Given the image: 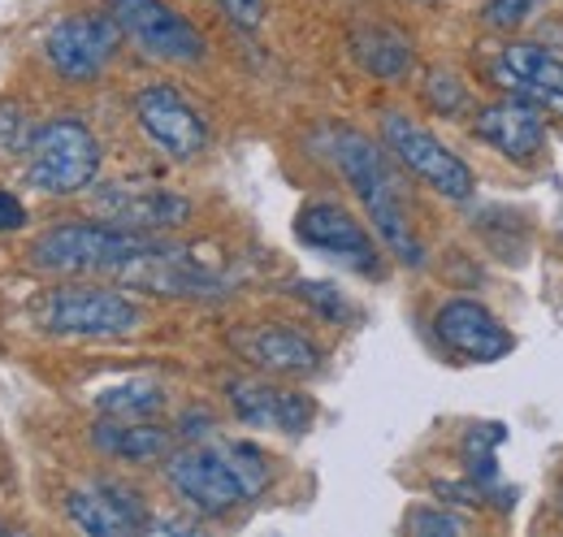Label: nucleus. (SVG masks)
<instances>
[{
	"label": "nucleus",
	"instance_id": "3",
	"mask_svg": "<svg viewBox=\"0 0 563 537\" xmlns=\"http://www.w3.org/2000/svg\"><path fill=\"white\" fill-rule=\"evenodd\" d=\"M165 243L156 234H140L113 221L96 217H70L40 230L26 248V261L53 277H100V273H126L143 256L161 252Z\"/></svg>",
	"mask_w": 563,
	"mask_h": 537
},
{
	"label": "nucleus",
	"instance_id": "10",
	"mask_svg": "<svg viewBox=\"0 0 563 537\" xmlns=\"http://www.w3.org/2000/svg\"><path fill=\"white\" fill-rule=\"evenodd\" d=\"M295 239L330 261H339L343 268H352L360 277H382L386 261L382 248L373 239V230L355 217L347 204L339 200H308L295 212Z\"/></svg>",
	"mask_w": 563,
	"mask_h": 537
},
{
	"label": "nucleus",
	"instance_id": "26",
	"mask_svg": "<svg viewBox=\"0 0 563 537\" xmlns=\"http://www.w3.org/2000/svg\"><path fill=\"white\" fill-rule=\"evenodd\" d=\"M217 9L243 31H256L265 22V0H217Z\"/></svg>",
	"mask_w": 563,
	"mask_h": 537
},
{
	"label": "nucleus",
	"instance_id": "1",
	"mask_svg": "<svg viewBox=\"0 0 563 537\" xmlns=\"http://www.w3.org/2000/svg\"><path fill=\"white\" fill-rule=\"evenodd\" d=\"M161 476L183 503V512L200 520H225L239 507L256 503L269 481L274 464L256 442H187L161 460Z\"/></svg>",
	"mask_w": 563,
	"mask_h": 537
},
{
	"label": "nucleus",
	"instance_id": "7",
	"mask_svg": "<svg viewBox=\"0 0 563 537\" xmlns=\"http://www.w3.org/2000/svg\"><path fill=\"white\" fill-rule=\"evenodd\" d=\"M382 147L390 152V161L412 174L417 183H424L429 191H438L442 200H473L477 191V174L468 169L464 156H455L438 134L412 122L408 113H386L382 118Z\"/></svg>",
	"mask_w": 563,
	"mask_h": 537
},
{
	"label": "nucleus",
	"instance_id": "6",
	"mask_svg": "<svg viewBox=\"0 0 563 537\" xmlns=\"http://www.w3.org/2000/svg\"><path fill=\"white\" fill-rule=\"evenodd\" d=\"M104 9L118 22L122 40H131L147 62H165V66H205L209 62L205 31L169 0H104Z\"/></svg>",
	"mask_w": 563,
	"mask_h": 537
},
{
	"label": "nucleus",
	"instance_id": "20",
	"mask_svg": "<svg viewBox=\"0 0 563 537\" xmlns=\"http://www.w3.org/2000/svg\"><path fill=\"white\" fill-rule=\"evenodd\" d=\"M96 407H100V416H113V420H156L165 412V391L147 377H135L113 391H100Z\"/></svg>",
	"mask_w": 563,
	"mask_h": 537
},
{
	"label": "nucleus",
	"instance_id": "14",
	"mask_svg": "<svg viewBox=\"0 0 563 537\" xmlns=\"http://www.w3.org/2000/svg\"><path fill=\"white\" fill-rule=\"evenodd\" d=\"M147 503L135 485L113 481V476H96L82 481L66 494V520L78 534L91 537H131L147 529Z\"/></svg>",
	"mask_w": 563,
	"mask_h": 537
},
{
	"label": "nucleus",
	"instance_id": "22",
	"mask_svg": "<svg viewBox=\"0 0 563 537\" xmlns=\"http://www.w3.org/2000/svg\"><path fill=\"white\" fill-rule=\"evenodd\" d=\"M290 295L299 299V304H308L321 321H330V326H347L355 321V308L347 304V295L339 291V286H330V282H290Z\"/></svg>",
	"mask_w": 563,
	"mask_h": 537
},
{
	"label": "nucleus",
	"instance_id": "25",
	"mask_svg": "<svg viewBox=\"0 0 563 537\" xmlns=\"http://www.w3.org/2000/svg\"><path fill=\"white\" fill-rule=\"evenodd\" d=\"M31 131L35 127H26V113L18 105H0V156H13V152L22 156L31 143Z\"/></svg>",
	"mask_w": 563,
	"mask_h": 537
},
{
	"label": "nucleus",
	"instance_id": "8",
	"mask_svg": "<svg viewBox=\"0 0 563 537\" xmlns=\"http://www.w3.org/2000/svg\"><path fill=\"white\" fill-rule=\"evenodd\" d=\"M122 53V31L104 13H66L44 31L40 57L66 83H96Z\"/></svg>",
	"mask_w": 563,
	"mask_h": 537
},
{
	"label": "nucleus",
	"instance_id": "21",
	"mask_svg": "<svg viewBox=\"0 0 563 537\" xmlns=\"http://www.w3.org/2000/svg\"><path fill=\"white\" fill-rule=\"evenodd\" d=\"M421 96L429 113H438V118H460L468 109V83L455 69H429Z\"/></svg>",
	"mask_w": 563,
	"mask_h": 537
},
{
	"label": "nucleus",
	"instance_id": "16",
	"mask_svg": "<svg viewBox=\"0 0 563 537\" xmlns=\"http://www.w3.org/2000/svg\"><path fill=\"white\" fill-rule=\"evenodd\" d=\"M547 113H538L533 105L503 96L490 100L473 113V139H482L486 147H494L498 156L516 161V165H533L547 152Z\"/></svg>",
	"mask_w": 563,
	"mask_h": 537
},
{
	"label": "nucleus",
	"instance_id": "23",
	"mask_svg": "<svg viewBox=\"0 0 563 537\" xmlns=\"http://www.w3.org/2000/svg\"><path fill=\"white\" fill-rule=\"evenodd\" d=\"M404 529L408 534H468V520L446 507H412L404 516Z\"/></svg>",
	"mask_w": 563,
	"mask_h": 537
},
{
	"label": "nucleus",
	"instance_id": "24",
	"mask_svg": "<svg viewBox=\"0 0 563 537\" xmlns=\"http://www.w3.org/2000/svg\"><path fill=\"white\" fill-rule=\"evenodd\" d=\"M538 4H542V0H486V4H482V22H486L490 31H516L525 18H533Z\"/></svg>",
	"mask_w": 563,
	"mask_h": 537
},
{
	"label": "nucleus",
	"instance_id": "4",
	"mask_svg": "<svg viewBox=\"0 0 563 537\" xmlns=\"http://www.w3.org/2000/svg\"><path fill=\"white\" fill-rule=\"evenodd\" d=\"M22 161H26V183L40 196L66 200V196H82L87 187H96L104 147L82 118L66 113V118H48L31 131Z\"/></svg>",
	"mask_w": 563,
	"mask_h": 537
},
{
	"label": "nucleus",
	"instance_id": "9",
	"mask_svg": "<svg viewBox=\"0 0 563 537\" xmlns=\"http://www.w3.org/2000/svg\"><path fill=\"white\" fill-rule=\"evenodd\" d=\"M131 109H135V127H140L143 139H147L161 156H169V161H178V165L196 161V156L209 147V122H205V113L183 96L178 83H165V78L143 83L140 91H135V100H131Z\"/></svg>",
	"mask_w": 563,
	"mask_h": 537
},
{
	"label": "nucleus",
	"instance_id": "19",
	"mask_svg": "<svg viewBox=\"0 0 563 537\" xmlns=\"http://www.w3.org/2000/svg\"><path fill=\"white\" fill-rule=\"evenodd\" d=\"M352 57L360 69H368L373 78H386V83H399L412 74L417 62V48L404 31L395 26H360L352 35Z\"/></svg>",
	"mask_w": 563,
	"mask_h": 537
},
{
	"label": "nucleus",
	"instance_id": "28",
	"mask_svg": "<svg viewBox=\"0 0 563 537\" xmlns=\"http://www.w3.org/2000/svg\"><path fill=\"white\" fill-rule=\"evenodd\" d=\"M178 438H187V442H205V438H212V416L209 412H187L183 425H178Z\"/></svg>",
	"mask_w": 563,
	"mask_h": 537
},
{
	"label": "nucleus",
	"instance_id": "18",
	"mask_svg": "<svg viewBox=\"0 0 563 537\" xmlns=\"http://www.w3.org/2000/svg\"><path fill=\"white\" fill-rule=\"evenodd\" d=\"M87 438H91V447L104 460H118V464H161L174 451V429H165L156 420H113V416H100Z\"/></svg>",
	"mask_w": 563,
	"mask_h": 537
},
{
	"label": "nucleus",
	"instance_id": "17",
	"mask_svg": "<svg viewBox=\"0 0 563 537\" xmlns=\"http://www.w3.org/2000/svg\"><path fill=\"white\" fill-rule=\"evenodd\" d=\"M96 212L113 226H126L140 234H161V230L187 226L191 200L169 191V187H104V191H96Z\"/></svg>",
	"mask_w": 563,
	"mask_h": 537
},
{
	"label": "nucleus",
	"instance_id": "15",
	"mask_svg": "<svg viewBox=\"0 0 563 537\" xmlns=\"http://www.w3.org/2000/svg\"><path fill=\"white\" fill-rule=\"evenodd\" d=\"M433 338L442 351H451L455 360H468V364H494L516 351L511 330L482 299H468V295H455L433 313Z\"/></svg>",
	"mask_w": 563,
	"mask_h": 537
},
{
	"label": "nucleus",
	"instance_id": "27",
	"mask_svg": "<svg viewBox=\"0 0 563 537\" xmlns=\"http://www.w3.org/2000/svg\"><path fill=\"white\" fill-rule=\"evenodd\" d=\"M22 226H26V204L0 187V234H18Z\"/></svg>",
	"mask_w": 563,
	"mask_h": 537
},
{
	"label": "nucleus",
	"instance_id": "13",
	"mask_svg": "<svg viewBox=\"0 0 563 537\" xmlns=\"http://www.w3.org/2000/svg\"><path fill=\"white\" fill-rule=\"evenodd\" d=\"M225 403L234 412L239 425L247 429H274V434H286V438H303L317 420V403L303 391H290V386H278V377H230L225 382Z\"/></svg>",
	"mask_w": 563,
	"mask_h": 537
},
{
	"label": "nucleus",
	"instance_id": "5",
	"mask_svg": "<svg viewBox=\"0 0 563 537\" xmlns=\"http://www.w3.org/2000/svg\"><path fill=\"white\" fill-rule=\"evenodd\" d=\"M40 330L57 338H126L143 326V304L118 286H100L87 277H74L66 286L44 291L40 308Z\"/></svg>",
	"mask_w": 563,
	"mask_h": 537
},
{
	"label": "nucleus",
	"instance_id": "12",
	"mask_svg": "<svg viewBox=\"0 0 563 537\" xmlns=\"http://www.w3.org/2000/svg\"><path fill=\"white\" fill-rule=\"evenodd\" d=\"M490 78L516 100L547 118H563V57L533 40H507L490 66Z\"/></svg>",
	"mask_w": 563,
	"mask_h": 537
},
{
	"label": "nucleus",
	"instance_id": "11",
	"mask_svg": "<svg viewBox=\"0 0 563 537\" xmlns=\"http://www.w3.org/2000/svg\"><path fill=\"white\" fill-rule=\"evenodd\" d=\"M230 351L265 377L278 382H303L317 377L325 364V351L312 335H303L299 326H282V321H265V326H239L230 330Z\"/></svg>",
	"mask_w": 563,
	"mask_h": 537
},
{
	"label": "nucleus",
	"instance_id": "2",
	"mask_svg": "<svg viewBox=\"0 0 563 537\" xmlns=\"http://www.w3.org/2000/svg\"><path fill=\"white\" fill-rule=\"evenodd\" d=\"M325 152L334 161V169L347 178L360 208L368 212V226L377 230V239L395 252V261L408 268L424 265V243L412 226V208H408V187L390 165V152L382 143H373L368 134L355 127H325Z\"/></svg>",
	"mask_w": 563,
	"mask_h": 537
}]
</instances>
